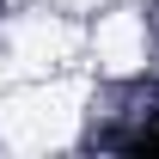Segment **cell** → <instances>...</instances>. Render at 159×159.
Masks as SVG:
<instances>
[{"label":"cell","instance_id":"1","mask_svg":"<svg viewBox=\"0 0 159 159\" xmlns=\"http://www.w3.org/2000/svg\"><path fill=\"white\" fill-rule=\"evenodd\" d=\"M129 147H135V153H159V129H147V135H135Z\"/></svg>","mask_w":159,"mask_h":159}]
</instances>
